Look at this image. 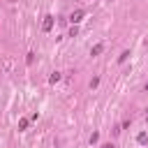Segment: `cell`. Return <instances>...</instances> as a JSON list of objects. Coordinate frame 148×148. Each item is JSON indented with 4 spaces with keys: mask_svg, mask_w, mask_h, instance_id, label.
<instances>
[{
    "mask_svg": "<svg viewBox=\"0 0 148 148\" xmlns=\"http://www.w3.org/2000/svg\"><path fill=\"white\" fill-rule=\"evenodd\" d=\"M83 16H86V12H83V9H76V12H72V14H69V21H72V23H79Z\"/></svg>",
    "mask_w": 148,
    "mask_h": 148,
    "instance_id": "6da1fadb",
    "label": "cell"
},
{
    "mask_svg": "<svg viewBox=\"0 0 148 148\" xmlns=\"http://www.w3.org/2000/svg\"><path fill=\"white\" fill-rule=\"evenodd\" d=\"M42 28H44V30L49 32V30L53 28V16H46V18H44V25H42Z\"/></svg>",
    "mask_w": 148,
    "mask_h": 148,
    "instance_id": "7a4b0ae2",
    "label": "cell"
},
{
    "mask_svg": "<svg viewBox=\"0 0 148 148\" xmlns=\"http://www.w3.org/2000/svg\"><path fill=\"white\" fill-rule=\"evenodd\" d=\"M102 51H104V44H95V46L90 49V56H99Z\"/></svg>",
    "mask_w": 148,
    "mask_h": 148,
    "instance_id": "3957f363",
    "label": "cell"
},
{
    "mask_svg": "<svg viewBox=\"0 0 148 148\" xmlns=\"http://www.w3.org/2000/svg\"><path fill=\"white\" fill-rule=\"evenodd\" d=\"M49 81H51V83H56V81H60V72H53V74L49 76Z\"/></svg>",
    "mask_w": 148,
    "mask_h": 148,
    "instance_id": "277c9868",
    "label": "cell"
},
{
    "mask_svg": "<svg viewBox=\"0 0 148 148\" xmlns=\"http://www.w3.org/2000/svg\"><path fill=\"white\" fill-rule=\"evenodd\" d=\"M127 56H130V51H123V53H120V58H118V62H125V60H127Z\"/></svg>",
    "mask_w": 148,
    "mask_h": 148,
    "instance_id": "5b68a950",
    "label": "cell"
},
{
    "mask_svg": "<svg viewBox=\"0 0 148 148\" xmlns=\"http://www.w3.org/2000/svg\"><path fill=\"white\" fill-rule=\"evenodd\" d=\"M18 127L25 130V127H28V118H21V120H18Z\"/></svg>",
    "mask_w": 148,
    "mask_h": 148,
    "instance_id": "8992f818",
    "label": "cell"
},
{
    "mask_svg": "<svg viewBox=\"0 0 148 148\" xmlns=\"http://www.w3.org/2000/svg\"><path fill=\"white\" fill-rule=\"evenodd\" d=\"M136 141H139V143H146V141H148V136H146V134H139V136H136Z\"/></svg>",
    "mask_w": 148,
    "mask_h": 148,
    "instance_id": "52a82bcc",
    "label": "cell"
},
{
    "mask_svg": "<svg viewBox=\"0 0 148 148\" xmlns=\"http://www.w3.org/2000/svg\"><path fill=\"white\" fill-rule=\"evenodd\" d=\"M102 148H113V146H111V143H106V146H102Z\"/></svg>",
    "mask_w": 148,
    "mask_h": 148,
    "instance_id": "ba28073f",
    "label": "cell"
}]
</instances>
